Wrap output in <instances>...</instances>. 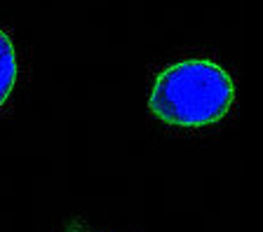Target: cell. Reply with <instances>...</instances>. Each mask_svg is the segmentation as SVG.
Returning <instances> with one entry per match:
<instances>
[{
  "label": "cell",
  "mask_w": 263,
  "mask_h": 232,
  "mask_svg": "<svg viewBox=\"0 0 263 232\" xmlns=\"http://www.w3.org/2000/svg\"><path fill=\"white\" fill-rule=\"evenodd\" d=\"M233 99L228 71L209 59H186L155 77L151 111L172 127H207L230 111Z\"/></svg>",
  "instance_id": "cell-1"
},
{
  "label": "cell",
  "mask_w": 263,
  "mask_h": 232,
  "mask_svg": "<svg viewBox=\"0 0 263 232\" xmlns=\"http://www.w3.org/2000/svg\"><path fill=\"white\" fill-rule=\"evenodd\" d=\"M16 77H19V64H16L14 45L10 35L0 28V106L10 99Z\"/></svg>",
  "instance_id": "cell-2"
}]
</instances>
